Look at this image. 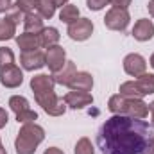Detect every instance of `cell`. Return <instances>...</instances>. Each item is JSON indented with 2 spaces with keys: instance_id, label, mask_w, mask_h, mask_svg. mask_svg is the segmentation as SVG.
Returning <instances> with one entry per match:
<instances>
[{
  "instance_id": "cell-1",
  "label": "cell",
  "mask_w": 154,
  "mask_h": 154,
  "mask_svg": "<svg viewBox=\"0 0 154 154\" xmlns=\"http://www.w3.org/2000/svg\"><path fill=\"white\" fill-rule=\"evenodd\" d=\"M152 136V125L145 120L113 115L100 125L97 145L102 154H145Z\"/></svg>"
},
{
  "instance_id": "cell-2",
  "label": "cell",
  "mask_w": 154,
  "mask_h": 154,
  "mask_svg": "<svg viewBox=\"0 0 154 154\" xmlns=\"http://www.w3.org/2000/svg\"><path fill=\"white\" fill-rule=\"evenodd\" d=\"M43 140H45V129L41 125H38L36 122L22 124L20 133L14 140L16 154H34Z\"/></svg>"
},
{
  "instance_id": "cell-3",
  "label": "cell",
  "mask_w": 154,
  "mask_h": 154,
  "mask_svg": "<svg viewBox=\"0 0 154 154\" xmlns=\"http://www.w3.org/2000/svg\"><path fill=\"white\" fill-rule=\"evenodd\" d=\"M108 109L113 115H127L133 118H142L145 120L149 115V104H145L142 99H127L116 93L109 97L108 100Z\"/></svg>"
},
{
  "instance_id": "cell-4",
  "label": "cell",
  "mask_w": 154,
  "mask_h": 154,
  "mask_svg": "<svg viewBox=\"0 0 154 154\" xmlns=\"http://www.w3.org/2000/svg\"><path fill=\"white\" fill-rule=\"evenodd\" d=\"M34 99H36V102L41 106V109L50 116H61V115H65V111H66L65 100L59 99L54 90L43 91V93H36Z\"/></svg>"
},
{
  "instance_id": "cell-5",
  "label": "cell",
  "mask_w": 154,
  "mask_h": 154,
  "mask_svg": "<svg viewBox=\"0 0 154 154\" xmlns=\"http://www.w3.org/2000/svg\"><path fill=\"white\" fill-rule=\"evenodd\" d=\"M131 22V16L127 13V9H118V7H111L106 16H104V25L109 31H125L127 25Z\"/></svg>"
},
{
  "instance_id": "cell-6",
  "label": "cell",
  "mask_w": 154,
  "mask_h": 154,
  "mask_svg": "<svg viewBox=\"0 0 154 154\" xmlns=\"http://www.w3.org/2000/svg\"><path fill=\"white\" fill-rule=\"evenodd\" d=\"M91 32H93V22L90 18H79L66 29V34L74 41H86L91 36Z\"/></svg>"
},
{
  "instance_id": "cell-7",
  "label": "cell",
  "mask_w": 154,
  "mask_h": 154,
  "mask_svg": "<svg viewBox=\"0 0 154 154\" xmlns=\"http://www.w3.org/2000/svg\"><path fill=\"white\" fill-rule=\"evenodd\" d=\"M66 63V50L61 47V45H54V47H48L47 52H45V65L48 66V70L52 74L59 72Z\"/></svg>"
},
{
  "instance_id": "cell-8",
  "label": "cell",
  "mask_w": 154,
  "mask_h": 154,
  "mask_svg": "<svg viewBox=\"0 0 154 154\" xmlns=\"http://www.w3.org/2000/svg\"><path fill=\"white\" fill-rule=\"evenodd\" d=\"M145 70H147V61H145L143 56L133 52V54H127V56L124 57V72H125L127 75L140 77V75L145 74Z\"/></svg>"
},
{
  "instance_id": "cell-9",
  "label": "cell",
  "mask_w": 154,
  "mask_h": 154,
  "mask_svg": "<svg viewBox=\"0 0 154 154\" xmlns=\"http://www.w3.org/2000/svg\"><path fill=\"white\" fill-rule=\"evenodd\" d=\"M22 82H23V72L14 63L0 68V84L2 86H5V88H18Z\"/></svg>"
},
{
  "instance_id": "cell-10",
  "label": "cell",
  "mask_w": 154,
  "mask_h": 154,
  "mask_svg": "<svg viewBox=\"0 0 154 154\" xmlns=\"http://www.w3.org/2000/svg\"><path fill=\"white\" fill-rule=\"evenodd\" d=\"M65 104L72 109H84L88 106L93 104V95L90 91H77V90H72L68 91L65 97H63Z\"/></svg>"
},
{
  "instance_id": "cell-11",
  "label": "cell",
  "mask_w": 154,
  "mask_h": 154,
  "mask_svg": "<svg viewBox=\"0 0 154 154\" xmlns=\"http://www.w3.org/2000/svg\"><path fill=\"white\" fill-rule=\"evenodd\" d=\"M20 65L27 72H34L45 66V54L41 50H31V52H22L20 56Z\"/></svg>"
},
{
  "instance_id": "cell-12",
  "label": "cell",
  "mask_w": 154,
  "mask_h": 154,
  "mask_svg": "<svg viewBox=\"0 0 154 154\" xmlns=\"http://www.w3.org/2000/svg\"><path fill=\"white\" fill-rule=\"evenodd\" d=\"M133 38L136 41H149L154 38V23L149 18H140L133 27Z\"/></svg>"
},
{
  "instance_id": "cell-13",
  "label": "cell",
  "mask_w": 154,
  "mask_h": 154,
  "mask_svg": "<svg viewBox=\"0 0 154 154\" xmlns=\"http://www.w3.org/2000/svg\"><path fill=\"white\" fill-rule=\"evenodd\" d=\"M56 88V81L54 75H48V74H38L31 79V90L32 93H43V91H50Z\"/></svg>"
},
{
  "instance_id": "cell-14",
  "label": "cell",
  "mask_w": 154,
  "mask_h": 154,
  "mask_svg": "<svg viewBox=\"0 0 154 154\" xmlns=\"http://www.w3.org/2000/svg\"><path fill=\"white\" fill-rule=\"evenodd\" d=\"M68 88L77 90V91H91V88H93V77L88 72H77L75 75H74V79L70 81Z\"/></svg>"
},
{
  "instance_id": "cell-15",
  "label": "cell",
  "mask_w": 154,
  "mask_h": 154,
  "mask_svg": "<svg viewBox=\"0 0 154 154\" xmlns=\"http://www.w3.org/2000/svg\"><path fill=\"white\" fill-rule=\"evenodd\" d=\"M75 74H77L75 63H74V61H66V63H65V66H63L59 72H56V74H54V81H56V84L68 86V84H70V81L74 79Z\"/></svg>"
},
{
  "instance_id": "cell-16",
  "label": "cell",
  "mask_w": 154,
  "mask_h": 154,
  "mask_svg": "<svg viewBox=\"0 0 154 154\" xmlns=\"http://www.w3.org/2000/svg\"><path fill=\"white\" fill-rule=\"evenodd\" d=\"M23 29L25 32H32V34H39L45 27H43V18L38 13H27L23 16Z\"/></svg>"
},
{
  "instance_id": "cell-17",
  "label": "cell",
  "mask_w": 154,
  "mask_h": 154,
  "mask_svg": "<svg viewBox=\"0 0 154 154\" xmlns=\"http://www.w3.org/2000/svg\"><path fill=\"white\" fill-rule=\"evenodd\" d=\"M16 45L22 48V52L38 50V48H39V38H38V34H32V32H23V34L16 36Z\"/></svg>"
},
{
  "instance_id": "cell-18",
  "label": "cell",
  "mask_w": 154,
  "mask_h": 154,
  "mask_svg": "<svg viewBox=\"0 0 154 154\" xmlns=\"http://www.w3.org/2000/svg\"><path fill=\"white\" fill-rule=\"evenodd\" d=\"M38 38H39V47L48 48V47L57 45V41H59V38H61V34H59V31H57L56 27H45V29L38 34Z\"/></svg>"
},
{
  "instance_id": "cell-19",
  "label": "cell",
  "mask_w": 154,
  "mask_h": 154,
  "mask_svg": "<svg viewBox=\"0 0 154 154\" xmlns=\"http://www.w3.org/2000/svg\"><path fill=\"white\" fill-rule=\"evenodd\" d=\"M134 82H136V88H138V91L145 97V95H151L154 93V74H143V75L136 77L134 79Z\"/></svg>"
},
{
  "instance_id": "cell-20",
  "label": "cell",
  "mask_w": 154,
  "mask_h": 154,
  "mask_svg": "<svg viewBox=\"0 0 154 154\" xmlns=\"http://www.w3.org/2000/svg\"><path fill=\"white\" fill-rule=\"evenodd\" d=\"M59 20L61 22H65V23H74L75 20H79V7L74 5V4H66V5H63L61 7V11H59Z\"/></svg>"
},
{
  "instance_id": "cell-21",
  "label": "cell",
  "mask_w": 154,
  "mask_h": 154,
  "mask_svg": "<svg viewBox=\"0 0 154 154\" xmlns=\"http://www.w3.org/2000/svg\"><path fill=\"white\" fill-rule=\"evenodd\" d=\"M36 13H38L43 20H50L56 14V5H54L52 0H38Z\"/></svg>"
},
{
  "instance_id": "cell-22",
  "label": "cell",
  "mask_w": 154,
  "mask_h": 154,
  "mask_svg": "<svg viewBox=\"0 0 154 154\" xmlns=\"http://www.w3.org/2000/svg\"><path fill=\"white\" fill-rule=\"evenodd\" d=\"M16 34V25L7 20V18H2L0 20V41H7V39H13Z\"/></svg>"
},
{
  "instance_id": "cell-23",
  "label": "cell",
  "mask_w": 154,
  "mask_h": 154,
  "mask_svg": "<svg viewBox=\"0 0 154 154\" xmlns=\"http://www.w3.org/2000/svg\"><path fill=\"white\" fill-rule=\"evenodd\" d=\"M9 108L14 111V115L16 113H22V111L29 109V100L25 97H22V95H13L9 99Z\"/></svg>"
},
{
  "instance_id": "cell-24",
  "label": "cell",
  "mask_w": 154,
  "mask_h": 154,
  "mask_svg": "<svg viewBox=\"0 0 154 154\" xmlns=\"http://www.w3.org/2000/svg\"><path fill=\"white\" fill-rule=\"evenodd\" d=\"M74 154H95V147L90 142V138H86V136L79 138L75 143V149H74Z\"/></svg>"
},
{
  "instance_id": "cell-25",
  "label": "cell",
  "mask_w": 154,
  "mask_h": 154,
  "mask_svg": "<svg viewBox=\"0 0 154 154\" xmlns=\"http://www.w3.org/2000/svg\"><path fill=\"white\" fill-rule=\"evenodd\" d=\"M14 63V52L7 47H0V68Z\"/></svg>"
},
{
  "instance_id": "cell-26",
  "label": "cell",
  "mask_w": 154,
  "mask_h": 154,
  "mask_svg": "<svg viewBox=\"0 0 154 154\" xmlns=\"http://www.w3.org/2000/svg\"><path fill=\"white\" fill-rule=\"evenodd\" d=\"M36 5H38V0H16L14 2V7L16 9H20L22 13H32L34 9H36Z\"/></svg>"
},
{
  "instance_id": "cell-27",
  "label": "cell",
  "mask_w": 154,
  "mask_h": 154,
  "mask_svg": "<svg viewBox=\"0 0 154 154\" xmlns=\"http://www.w3.org/2000/svg\"><path fill=\"white\" fill-rule=\"evenodd\" d=\"M16 120H18V124H31V122L38 120V113L29 108V109H25L22 113H16Z\"/></svg>"
},
{
  "instance_id": "cell-28",
  "label": "cell",
  "mask_w": 154,
  "mask_h": 154,
  "mask_svg": "<svg viewBox=\"0 0 154 154\" xmlns=\"http://www.w3.org/2000/svg\"><path fill=\"white\" fill-rule=\"evenodd\" d=\"M23 16H25V14H23L20 9H16V7L9 9V11H7V14H5V18H7V20H11L14 25H18L20 22H23Z\"/></svg>"
},
{
  "instance_id": "cell-29",
  "label": "cell",
  "mask_w": 154,
  "mask_h": 154,
  "mask_svg": "<svg viewBox=\"0 0 154 154\" xmlns=\"http://www.w3.org/2000/svg\"><path fill=\"white\" fill-rule=\"evenodd\" d=\"M86 4H88V9L100 11V9L106 7V4H109V0H86Z\"/></svg>"
},
{
  "instance_id": "cell-30",
  "label": "cell",
  "mask_w": 154,
  "mask_h": 154,
  "mask_svg": "<svg viewBox=\"0 0 154 154\" xmlns=\"http://www.w3.org/2000/svg\"><path fill=\"white\" fill-rule=\"evenodd\" d=\"M131 2H133V0H109V4H111L113 7H118V9H127V7L131 5Z\"/></svg>"
},
{
  "instance_id": "cell-31",
  "label": "cell",
  "mask_w": 154,
  "mask_h": 154,
  "mask_svg": "<svg viewBox=\"0 0 154 154\" xmlns=\"http://www.w3.org/2000/svg\"><path fill=\"white\" fill-rule=\"evenodd\" d=\"M7 122H9V115H7V111H5L4 108H0V129L5 127Z\"/></svg>"
},
{
  "instance_id": "cell-32",
  "label": "cell",
  "mask_w": 154,
  "mask_h": 154,
  "mask_svg": "<svg viewBox=\"0 0 154 154\" xmlns=\"http://www.w3.org/2000/svg\"><path fill=\"white\" fill-rule=\"evenodd\" d=\"M13 7V0H0V13H7Z\"/></svg>"
},
{
  "instance_id": "cell-33",
  "label": "cell",
  "mask_w": 154,
  "mask_h": 154,
  "mask_svg": "<svg viewBox=\"0 0 154 154\" xmlns=\"http://www.w3.org/2000/svg\"><path fill=\"white\" fill-rule=\"evenodd\" d=\"M43 154H65V152H63L61 149H57V147H48Z\"/></svg>"
},
{
  "instance_id": "cell-34",
  "label": "cell",
  "mask_w": 154,
  "mask_h": 154,
  "mask_svg": "<svg viewBox=\"0 0 154 154\" xmlns=\"http://www.w3.org/2000/svg\"><path fill=\"white\" fill-rule=\"evenodd\" d=\"M149 113H151V125H152V129H154V100L149 104Z\"/></svg>"
},
{
  "instance_id": "cell-35",
  "label": "cell",
  "mask_w": 154,
  "mask_h": 154,
  "mask_svg": "<svg viewBox=\"0 0 154 154\" xmlns=\"http://www.w3.org/2000/svg\"><path fill=\"white\" fill-rule=\"evenodd\" d=\"M145 154H154V136H152V140H151V143H149V147L145 149Z\"/></svg>"
},
{
  "instance_id": "cell-36",
  "label": "cell",
  "mask_w": 154,
  "mask_h": 154,
  "mask_svg": "<svg viewBox=\"0 0 154 154\" xmlns=\"http://www.w3.org/2000/svg\"><path fill=\"white\" fill-rule=\"evenodd\" d=\"M147 9H149V14L154 18V0H149V4H147Z\"/></svg>"
},
{
  "instance_id": "cell-37",
  "label": "cell",
  "mask_w": 154,
  "mask_h": 154,
  "mask_svg": "<svg viewBox=\"0 0 154 154\" xmlns=\"http://www.w3.org/2000/svg\"><path fill=\"white\" fill-rule=\"evenodd\" d=\"M54 2V5L56 7H63V5H66L68 4V0H52Z\"/></svg>"
},
{
  "instance_id": "cell-38",
  "label": "cell",
  "mask_w": 154,
  "mask_h": 154,
  "mask_svg": "<svg viewBox=\"0 0 154 154\" xmlns=\"http://www.w3.org/2000/svg\"><path fill=\"white\" fill-rule=\"evenodd\" d=\"M0 154H7V151H5V147L0 143Z\"/></svg>"
},
{
  "instance_id": "cell-39",
  "label": "cell",
  "mask_w": 154,
  "mask_h": 154,
  "mask_svg": "<svg viewBox=\"0 0 154 154\" xmlns=\"http://www.w3.org/2000/svg\"><path fill=\"white\" fill-rule=\"evenodd\" d=\"M151 66H152V68H154V54H152V56H151Z\"/></svg>"
},
{
  "instance_id": "cell-40",
  "label": "cell",
  "mask_w": 154,
  "mask_h": 154,
  "mask_svg": "<svg viewBox=\"0 0 154 154\" xmlns=\"http://www.w3.org/2000/svg\"><path fill=\"white\" fill-rule=\"evenodd\" d=\"M0 143H2V140H0Z\"/></svg>"
}]
</instances>
